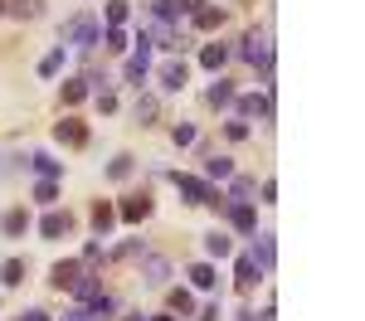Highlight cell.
<instances>
[{"label": "cell", "mask_w": 365, "mask_h": 321, "mask_svg": "<svg viewBox=\"0 0 365 321\" xmlns=\"http://www.w3.org/2000/svg\"><path fill=\"white\" fill-rule=\"evenodd\" d=\"M108 176H113V180H127V176H132V156H117L113 166H108Z\"/></svg>", "instance_id": "cell-34"}, {"label": "cell", "mask_w": 365, "mask_h": 321, "mask_svg": "<svg viewBox=\"0 0 365 321\" xmlns=\"http://www.w3.org/2000/svg\"><path fill=\"white\" fill-rule=\"evenodd\" d=\"M64 69V49H54V54H44V59H39V78H54Z\"/></svg>", "instance_id": "cell-27"}, {"label": "cell", "mask_w": 365, "mask_h": 321, "mask_svg": "<svg viewBox=\"0 0 365 321\" xmlns=\"http://www.w3.org/2000/svg\"><path fill=\"white\" fill-rule=\"evenodd\" d=\"M190 283H195V287H215L220 278H215V268H210V263H195V268H190Z\"/></svg>", "instance_id": "cell-26"}, {"label": "cell", "mask_w": 365, "mask_h": 321, "mask_svg": "<svg viewBox=\"0 0 365 321\" xmlns=\"http://www.w3.org/2000/svg\"><path fill=\"white\" fill-rule=\"evenodd\" d=\"M83 97H88V83H83V78H69V83H64V102L73 107V102H83Z\"/></svg>", "instance_id": "cell-31"}, {"label": "cell", "mask_w": 365, "mask_h": 321, "mask_svg": "<svg viewBox=\"0 0 365 321\" xmlns=\"http://www.w3.org/2000/svg\"><path fill=\"white\" fill-rule=\"evenodd\" d=\"M69 292H73L78 302H93V297H97V278H88V273H78V283H73Z\"/></svg>", "instance_id": "cell-24"}, {"label": "cell", "mask_w": 365, "mask_h": 321, "mask_svg": "<svg viewBox=\"0 0 365 321\" xmlns=\"http://www.w3.org/2000/svg\"><path fill=\"white\" fill-rule=\"evenodd\" d=\"M146 321H171V316H146Z\"/></svg>", "instance_id": "cell-45"}, {"label": "cell", "mask_w": 365, "mask_h": 321, "mask_svg": "<svg viewBox=\"0 0 365 321\" xmlns=\"http://www.w3.org/2000/svg\"><path fill=\"white\" fill-rule=\"evenodd\" d=\"M204 253H210V258H229V253H234V243L215 229V234H204Z\"/></svg>", "instance_id": "cell-21"}, {"label": "cell", "mask_w": 365, "mask_h": 321, "mask_svg": "<svg viewBox=\"0 0 365 321\" xmlns=\"http://www.w3.org/2000/svg\"><path fill=\"white\" fill-rule=\"evenodd\" d=\"M239 54H244L248 64H258V69H273V44H268V34H258V29L244 34V49Z\"/></svg>", "instance_id": "cell-4"}, {"label": "cell", "mask_w": 365, "mask_h": 321, "mask_svg": "<svg viewBox=\"0 0 365 321\" xmlns=\"http://www.w3.org/2000/svg\"><path fill=\"white\" fill-rule=\"evenodd\" d=\"M97 44H108L113 54H122V49H132V44H127V29H122V25H113V29H108V34H102Z\"/></svg>", "instance_id": "cell-28"}, {"label": "cell", "mask_w": 365, "mask_h": 321, "mask_svg": "<svg viewBox=\"0 0 365 321\" xmlns=\"http://www.w3.org/2000/svg\"><path fill=\"white\" fill-rule=\"evenodd\" d=\"M39 5H44V0H10L5 10H10L15 20H34V15H39Z\"/></svg>", "instance_id": "cell-25"}, {"label": "cell", "mask_w": 365, "mask_h": 321, "mask_svg": "<svg viewBox=\"0 0 365 321\" xmlns=\"http://www.w3.org/2000/svg\"><path fill=\"white\" fill-rule=\"evenodd\" d=\"M15 321H49V311H39V307H34V311H20Z\"/></svg>", "instance_id": "cell-42"}, {"label": "cell", "mask_w": 365, "mask_h": 321, "mask_svg": "<svg viewBox=\"0 0 365 321\" xmlns=\"http://www.w3.org/2000/svg\"><path fill=\"white\" fill-rule=\"evenodd\" d=\"M54 141H64V146H88V127H83L78 117H64V122H54Z\"/></svg>", "instance_id": "cell-8"}, {"label": "cell", "mask_w": 365, "mask_h": 321, "mask_svg": "<svg viewBox=\"0 0 365 321\" xmlns=\"http://www.w3.org/2000/svg\"><path fill=\"white\" fill-rule=\"evenodd\" d=\"M204 176H210V180H229L234 176V160L229 156H210V160H204Z\"/></svg>", "instance_id": "cell-18"}, {"label": "cell", "mask_w": 365, "mask_h": 321, "mask_svg": "<svg viewBox=\"0 0 365 321\" xmlns=\"http://www.w3.org/2000/svg\"><path fill=\"white\" fill-rule=\"evenodd\" d=\"M166 278H171V263H166V258H156V253L141 258V283H146V287H166Z\"/></svg>", "instance_id": "cell-10"}, {"label": "cell", "mask_w": 365, "mask_h": 321, "mask_svg": "<svg viewBox=\"0 0 365 321\" xmlns=\"http://www.w3.org/2000/svg\"><path fill=\"white\" fill-rule=\"evenodd\" d=\"M224 209H229V224H234L239 234H253V229H258V214H253L248 200H234V204H224Z\"/></svg>", "instance_id": "cell-9"}, {"label": "cell", "mask_w": 365, "mask_h": 321, "mask_svg": "<svg viewBox=\"0 0 365 321\" xmlns=\"http://www.w3.org/2000/svg\"><path fill=\"white\" fill-rule=\"evenodd\" d=\"M234 283H239V292H248V287L258 283V263H253V258H239V268H234Z\"/></svg>", "instance_id": "cell-17"}, {"label": "cell", "mask_w": 365, "mask_h": 321, "mask_svg": "<svg viewBox=\"0 0 365 321\" xmlns=\"http://www.w3.org/2000/svg\"><path fill=\"white\" fill-rule=\"evenodd\" d=\"M34 200L54 204V200H59V185H54V180H39V185H34Z\"/></svg>", "instance_id": "cell-33"}, {"label": "cell", "mask_w": 365, "mask_h": 321, "mask_svg": "<svg viewBox=\"0 0 365 321\" xmlns=\"http://www.w3.org/2000/svg\"><path fill=\"white\" fill-rule=\"evenodd\" d=\"M117 214H122V219H127V224H141V219H146V214H151V195H146V190H141V195H127Z\"/></svg>", "instance_id": "cell-11"}, {"label": "cell", "mask_w": 365, "mask_h": 321, "mask_svg": "<svg viewBox=\"0 0 365 321\" xmlns=\"http://www.w3.org/2000/svg\"><path fill=\"white\" fill-rule=\"evenodd\" d=\"M248 136V122H229V141H244Z\"/></svg>", "instance_id": "cell-40"}, {"label": "cell", "mask_w": 365, "mask_h": 321, "mask_svg": "<svg viewBox=\"0 0 365 321\" xmlns=\"http://www.w3.org/2000/svg\"><path fill=\"white\" fill-rule=\"evenodd\" d=\"M64 321H88V307H73V311H64Z\"/></svg>", "instance_id": "cell-43"}, {"label": "cell", "mask_w": 365, "mask_h": 321, "mask_svg": "<svg viewBox=\"0 0 365 321\" xmlns=\"http://www.w3.org/2000/svg\"><path fill=\"white\" fill-rule=\"evenodd\" d=\"M97 107H102V112H117V97L108 88H97Z\"/></svg>", "instance_id": "cell-38"}, {"label": "cell", "mask_w": 365, "mask_h": 321, "mask_svg": "<svg viewBox=\"0 0 365 321\" xmlns=\"http://www.w3.org/2000/svg\"><path fill=\"white\" fill-rule=\"evenodd\" d=\"M146 69H151V44H146V34H141V39H137V54H132V59H127V69H122V73H127V78H132V83L141 88V78H146Z\"/></svg>", "instance_id": "cell-7"}, {"label": "cell", "mask_w": 365, "mask_h": 321, "mask_svg": "<svg viewBox=\"0 0 365 321\" xmlns=\"http://www.w3.org/2000/svg\"><path fill=\"white\" fill-rule=\"evenodd\" d=\"M78 273H83V263H73V258H69V263H54V273H49V283H54V287L64 292V287H73V283H78Z\"/></svg>", "instance_id": "cell-13"}, {"label": "cell", "mask_w": 365, "mask_h": 321, "mask_svg": "<svg viewBox=\"0 0 365 321\" xmlns=\"http://www.w3.org/2000/svg\"><path fill=\"white\" fill-rule=\"evenodd\" d=\"M234 107H239V117L244 122H273V97L268 93H244V97H234Z\"/></svg>", "instance_id": "cell-3"}, {"label": "cell", "mask_w": 365, "mask_h": 321, "mask_svg": "<svg viewBox=\"0 0 365 321\" xmlns=\"http://www.w3.org/2000/svg\"><path fill=\"white\" fill-rule=\"evenodd\" d=\"M258 268H263V273H268V268L278 263V248H273V234H253V253H248Z\"/></svg>", "instance_id": "cell-12"}, {"label": "cell", "mask_w": 365, "mask_h": 321, "mask_svg": "<svg viewBox=\"0 0 365 321\" xmlns=\"http://www.w3.org/2000/svg\"><path fill=\"white\" fill-rule=\"evenodd\" d=\"M102 39V29H97V15L93 10H78L69 25H64V44H73V49H93Z\"/></svg>", "instance_id": "cell-1"}, {"label": "cell", "mask_w": 365, "mask_h": 321, "mask_svg": "<svg viewBox=\"0 0 365 321\" xmlns=\"http://www.w3.org/2000/svg\"><path fill=\"white\" fill-rule=\"evenodd\" d=\"M156 117H161V102H156V97H137V122L151 127Z\"/></svg>", "instance_id": "cell-22"}, {"label": "cell", "mask_w": 365, "mask_h": 321, "mask_svg": "<svg viewBox=\"0 0 365 321\" xmlns=\"http://www.w3.org/2000/svg\"><path fill=\"white\" fill-rule=\"evenodd\" d=\"M0 278H5L10 287H15V283H25V263H20V258H10V263H0Z\"/></svg>", "instance_id": "cell-30"}, {"label": "cell", "mask_w": 365, "mask_h": 321, "mask_svg": "<svg viewBox=\"0 0 365 321\" xmlns=\"http://www.w3.org/2000/svg\"><path fill=\"white\" fill-rule=\"evenodd\" d=\"M39 234H44V239H64V234H73V214H69V209H49L44 219H39Z\"/></svg>", "instance_id": "cell-6"}, {"label": "cell", "mask_w": 365, "mask_h": 321, "mask_svg": "<svg viewBox=\"0 0 365 321\" xmlns=\"http://www.w3.org/2000/svg\"><path fill=\"white\" fill-rule=\"evenodd\" d=\"M185 78H190L185 59H166L161 69H156V83H161V93H180V88H185Z\"/></svg>", "instance_id": "cell-5"}, {"label": "cell", "mask_w": 365, "mask_h": 321, "mask_svg": "<svg viewBox=\"0 0 365 321\" xmlns=\"http://www.w3.org/2000/svg\"><path fill=\"white\" fill-rule=\"evenodd\" d=\"M171 180H176V190H180L190 204H210V209H224V204H229L224 195H215L210 185H204V180H195V176H180V171H176Z\"/></svg>", "instance_id": "cell-2"}, {"label": "cell", "mask_w": 365, "mask_h": 321, "mask_svg": "<svg viewBox=\"0 0 365 321\" xmlns=\"http://www.w3.org/2000/svg\"><path fill=\"white\" fill-rule=\"evenodd\" d=\"M127 321H146V316H127Z\"/></svg>", "instance_id": "cell-46"}, {"label": "cell", "mask_w": 365, "mask_h": 321, "mask_svg": "<svg viewBox=\"0 0 365 321\" xmlns=\"http://www.w3.org/2000/svg\"><path fill=\"white\" fill-rule=\"evenodd\" d=\"M166 302H171V311H180V316H185V311H195V297H190L185 287H176V292H171Z\"/></svg>", "instance_id": "cell-32"}, {"label": "cell", "mask_w": 365, "mask_h": 321, "mask_svg": "<svg viewBox=\"0 0 365 321\" xmlns=\"http://www.w3.org/2000/svg\"><path fill=\"white\" fill-rule=\"evenodd\" d=\"M200 5H204V0H176V10H180V15H195Z\"/></svg>", "instance_id": "cell-41"}, {"label": "cell", "mask_w": 365, "mask_h": 321, "mask_svg": "<svg viewBox=\"0 0 365 321\" xmlns=\"http://www.w3.org/2000/svg\"><path fill=\"white\" fill-rule=\"evenodd\" d=\"M224 59H229V49H224V44H204V49H200V64H204V69H220Z\"/></svg>", "instance_id": "cell-23"}, {"label": "cell", "mask_w": 365, "mask_h": 321, "mask_svg": "<svg viewBox=\"0 0 365 321\" xmlns=\"http://www.w3.org/2000/svg\"><path fill=\"white\" fill-rule=\"evenodd\" d=\"M204 97H210V107H229V102H234V83L220 78V83H210V93H204Z\"/></svg>", "instance_id": "cell-19"}, {"label": "cell", "mask_w": 365, "mask_h": 321, "mask_svg": "<svg viewBox=\"0 0 365 321\" xmlns=\"http://www.w3.org/2000/svg\"><path fill=\"white\" fill-rule=\"evenodd\" d=\"M190 20H195V29H220V25H224V10H220V5H200Z\"/></svg>", "instance_id": "cell-16"}, {"label": "cell", "mask_w": 365, "mask_h": 321, "mask_svg": "<svg viewBox=\"0 0 365 321\" xmlns=\"http://www.w3.org/2000/svg\"><path fill=\"white\" fill-rule=\"evenodd\" d=\"M0 229H5V239H20L30 229V214L25 209H5V219H0Z\"/></svg>", "instance_id": "cell-15"}, {"label": "cell", "mask_w": 365, "mask_h": 321, "mask_svg": "<svg viewBox=\"0 0 365 321\" xmlns=\"http://www.w3.org/2000/svg\"><path fill=\"white\" fill-rule=\"evenodd\" d=\"M127 20V0H108V25H122Z\"/></svg>", "instance_id": "cell-35"}, {"label": "cell", "mask_w": 365, "mask_h": 321, "mask_svg": "<svg viewBox=\"0 0 365 321\" xmlns=\"http://www.w3.org/2000/svg\"><path fill=\"white\" fill-rule=\"evenodd\" d=\"M117 258H122V263H127V258H141V243H137V239H127V243L117 248Z\"/></svg>", "instance_id": "cell-39"}, {"label": "cell", "mask_w": 365, "mask_h": 321, "mask_svg": "<svg viewBox=\"0 0 365 321\" xmlns=\"http://www.w3.org/2000/svg\"><path fill=\"white\" fill-rule=\"evenodd\" d=\"M30 166H34V171H39L44 180H54V176L64 171V166H59V160H54V156H44V151H34V156H30Z\"/></svg>", "instance_id": "cell-20"}, {"label": "cell", "mask_w": 365, "mask_h": 321, "mask_svg": "<svg viewBox=\"0 0 365 321\" xmlns=\"http://www.w3.org/2000/svg\"><path fill=\"white\" fill-rule=\"evenodd\" d=\"M146 5H151V15H156V20H166V25L180 15V10H176V0H146Z\"/></svg>", "instance_id": "cell-29"}, {"label": "cell", "mask_w": 365, "mask_h": 321, "mask_svg": "<svg viewBox=\"0 0 365 321\" xmlns=\"http://www.w3.org/2000/svg\"><path fill=\"white\" fill-rule=\"evenodd\" d=\"M200 321H220V307H204V311H200Z\"/></svg>", "instance_id": "cell-44"}, {"label": "cell", "mask_w": 365, "mask_h": 321, "mask_svg": "<svg viewBox=\"0 0 365 321\" xmlns=\"http://www.w3.org/2000/svg\"><path fill=\"white\" fill-rule=\"evenodd\" d=\"M113 224H117V209H113L108 200H97V204H93V229H97V239H108Z\"/></svg>", "instance_id": "cell-14"}, {"label": "cell", "mask_w": 365, "mask_h": 321, "mask_svg": "<svg viewBox=\"0 0 365 321\" xmlns=\"http://www.w3.org/2000/svg\"><path fill=\"white\" fill-rule=\"evenodd\" d=\"M253 190H258V185H253V180H248V176H239V180H234V200H248V195H253Z\"/></svg>", "instance_id": "cell-37"}, {"label": "cell", "mask_w": 365, "mask_h": 321, "mask_svg": "<svg viewBox=\"0 0 365 321\" xmlns=\"http://www.w3.org/2000/svg\"><path fill=\"white\" fill-rule=\"evenodd\" d=\"M171 136H176V146H190V141H195V127H190V122H180Z\"/></svg>", "instance_id": "cell-36"}]
</instances>
